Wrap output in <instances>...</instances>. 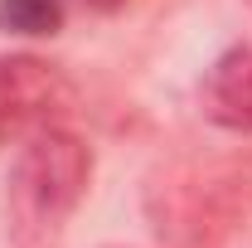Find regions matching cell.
Instances as JSON below:
<instances>
[{
	"mask_svg": "<svg viewBox=\"0 0 252 248\" xmlns=\"http://www.w3.org/2000/svg\"><path fill=\"white\" fill-rule=\"evenodd\" d=\"M93 185V146L68 131L44 126L20 141V156L10 165L5 214H10V244L15 248H59L63 229L83 195Z\"/></svg>",
	"mask_w": 252,
	"mask_h": 248,
	"instance_id": "1",
	"label": "cell"
},
{
	"mask_svg": "<svg viewBox=\"0 0 252 248\" xmlns=\"http://www.w3.org/2000/svg\"><path fill=\"white\" fill-rule=\"evenodd\" d=\"M63 107H68V83L54 63L34 54L0 59V146L54 126Z\"/></svg>",
	"mask_w": 252,
	"mask_h": 248,
	"instance_id": "2",
	"label": "cell"
},
{
	"mask_svg": "<svg viewBox=\"0 0 252 248\" xmlns=\"http://www.w3.org/2000/svg\"><path fill=\"white\" fill-rule=\"evenodd\" d=\"M204 117L233 136H252V44H238L204 73Z\"/></svg>",
	"mask_w": 252,
	"mask_h": 248,
	"instance_id": "3",
	"label": "cell"
},
{
	"mask_svg": "<svg viewBox=\"0 0 252 248\" xmlns=\"http://www.w3.org/2000/svg\"><path fill=\"white\" fill-rule=\"evenodd\" d=\"M0 30L49 39L63 30V0H0Z\"/></svg>",
	"mask_w": 252,
	"mask_h": 248,
	"instance_id": "4",
	"label": "cell"
},
{
	"mask_svg": "<svg viewBox=\"0 0 252 248\" xmlns=\"http://www.w3.org/2000/svg\"><path fill=\"white\" fill-rule=\"evenodd\" d=\"M83 5H93V10H102V15H112V10H122L126 0H83Z\"/></svg>",
	"mask_w": 252,
	"mask_h": 248,
	"instance_id": "5",
	"label": "cell"
}]
</instances>
